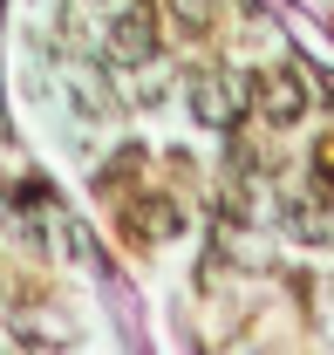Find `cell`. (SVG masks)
Wrapping results in <instances>:
<instances>
[{
  "instance_id": "3",
  "label": "cell",
  "mask_w": 334,
  "mask_h": 355,
  "mask_svg": "<svg viewBox=\"0 0 334 355\" xmlns=\"http://www.w3.org/2000/svg\"><path fill=\"white\" fill-rule=\"evenodd\" d=\"M191 110H198V123H218V130H225V123L239 116V96H232V76H225V69H205V76L191 83Z\"/></svg>"
},
{
  "instance_id": "4",
  "label": "cell",
  "mask_w": 334,
  "mask_h": 355,
  "mask_svg": "<svg viewBox=\"0 0 334 355\" xmlns=\"http://www.w3.org/2000/svg\"><path fill=\"white\" fill-rule=\"evenodd\" d=\"M170 14H177L184 35H211L218 28V0H170Z\"/></svg>"
},
{
  "instance_id": "1",
  "label": "cell",
  "mask_w": 334,
  "mask_h": 355,
  "mask_svg": "<svg viewBox=\"0 0 334 355\" xmlns=\"http://www.w3.org/2000/svg\"><path fill=\"white\" fill-rule=\"evenodd\" d=\"M252 103H259L266 123H300V116H307V76H300V69H266V76L252 83Z\"/></svg>"
},
{
  "instance_id": "2",
  "label": "cell",
  "mask_w": 334,
  "mask_h": 355,
  "mask_svg": "<svg viewBox=\"0 0 334 355\" xmlns=\"http://www.w3.org/2000/svg\"><path fill=\"white\" fill-rule=\"evenodd\" d=\"M150 55H157V21H150V7H123V14L109 21V62L137 69V62H150Z\"/></svg>"
}]
</instances>
